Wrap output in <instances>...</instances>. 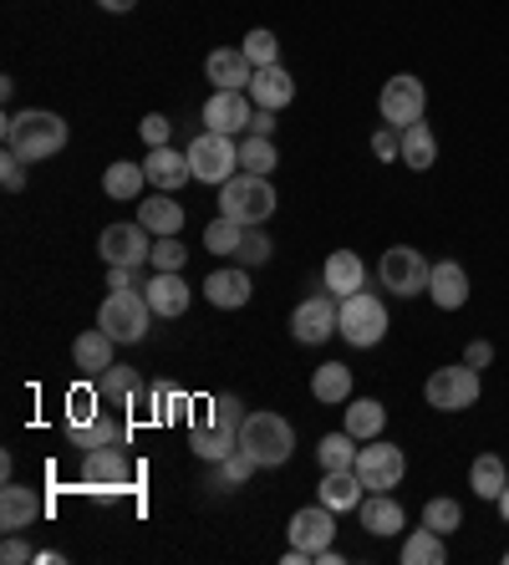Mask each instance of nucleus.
Returning a JSON list of instances; mask_svg holds the SVG:
<instances>
[{
  "instance_id": "1",
  "label": "nucleus",
  "mask_w": 509,
  "mask_h": 565,
  "mask_svg": "<svg viewBox=\"0 0 509 565\" xmlns=\"http://www.w3.org/2000/svg\"><path fill=\"white\" fill-rule=\"evenodd\" d=\"M0 132H6V148H15L26 163H41V158L67 148V122L56 113H11L0 122Z\"/></svg>"
},
{
  "instance_id": "2",
  "label": "nucleus",
  "mask_w": 509,
  "mask_h": 565,
  "mask_svg": "<svg viewBox=\"0 0 509 565\" xmlns=\"http://www.w3.org/2000/svg\"><path fill=\"white\" fill-rule=\"evenodd\" d=\"M275 184H270L266 173H235V179H225L219 184V214H229V220L240 224H266L270 214H275Z\"/></svg>"
},
{
  "instance_id": "3",
  "label": "nucleus",
  "mask_w": 509,
  "mask_h": 565,
  "mask_svg": "<svg viewBox=\"0 0 509 565\" xmlns=\"http://www.w3.org/2000/svg\"><path fill=\"white\" fill-rule=\"evenodd\" d=\"M240 448L260 469H281L295 454V428L281 413H250V418L240 423Z\"/></svg>"
},
{
  "instance_id": "4",
  "label": "nucleus",
  "mask_w": 509,
  "mask_h": 565,
  "mask_svg": "<svg viewBox=\"0 0 509 565\" xmlns=\"http://www.w3.org/2000/svg\"><path fill=\"white\" fill-rule=\"evenodd\" d=\"M148 316H153V306H148L143 286L138 290H108V301H102V311H97V327L108 331L112 342H143Z\"/></svg>"
},
{
  "instance_id": "5",
  "label": "nucleus",
  "mask_w": 509,
  "mask_h": 565,
  "mask_svg": "<svg viewBox=\"0 0 509 565\" xmlns=\"http://www.w3.org/2000/svg\"><path fill=\"white\" fill-rule=\"evenodd\" d=\"M336 337H347L351 347H377L382 337H388V306L377 301L372 290L342 296V321H336Z\"/></svg>"
},
{
  "instance_id": "6",
  "label": "nucleus",
  "mask_w": 509,
  "mask_h": 565,
  "mask_svg": "<svg viewBox=\"0 0 509 565\" xmlns=\"http://www.w3.org/2000/svg\"><path fill=\"white\" fill-rule=\"evenodd\" d=\"M184 153H188V169H194L199 184H225V179H235V169H240V143L225 138V132H209V128H204Z\"/></svg>"
},
{
  "instance_id": "7",
  "label": "nucleus",
  "mask_w": 509,
  "mask_h": 565,
  "mask_svg": "<svg viewBox=\"0 0 509 565\" xmlns=\"http://www.w3.org/2000/svg\"><path fill=\"white\" fill-rule=\"evenodd\" d=\"M423 397H429V408H438V413L474 408V403H479V367H469V362L438 367L429 382H423Z\"/></svg>"
},
{
  "instance_id": "8",
  "label": "nucleus",
  "mask_w": 509,
  "mask_h": 565,
  "mask_svg": "<svg viewBox=\"0 0 509 565\" xmlns=\"http://www.w3.org/2000/svg\"><path fill=\"white\" fill-rule=\"evenodd\" d=\"M423 107H429V93H423V82L413 77V72H398V77L382 82V97H377V113H382V122L388 128H413V122H423Z\"/></svg>"
},
{
  "instance_id": "9",
  "label": "nucleus",
  "mask_w": 509,
  "mask_h": 565,
  "mask_svg": "<svg viewBox=\"0 0 509 565\" xmlns=\"http://www.w3.org/2000/svg\"><path fill=\"white\" fill-rule=\"evenodd\" d=\"M377 276H382V286H388L398 301H408V296H418V290H429L433 265L423 260L413 245H392V250L377 260Z\"/></svg>"
},
{
  "instance_id": "10",
  "label": "nucleus",
  "mask_w": 509,
  "mask_h": 565,
  "mask_svg": "<svg viewBox=\"0 0 509 565\" xmlns=\"http://www.w3.org/2000/svg\"><path fill=\"white\" fill-rule=\"evenodd\" d=\"M408 459H402L398 444H382V438H367V448H357V479H362L372 494H388L402 484Z\"/></svg>"
},
{
  "instance_id": "11",
  "label": "nucleus",
  "mask_w": 509,
  "mask_h": 565,
  "mask_svg": "<svg viewBox=\"0 0 509 565\" xmlns=\"http://www.w3.org/2000/svg\"><path fill=\"white\" fill-rule=\"evenodd\" d=\"M336 321H342V296H306L291 316V337L301 347H322L326 337H336Z\"/></svg>"
},
{
  "instance_id": "12",
  "label": "nucleus",
  "mask_w": 509,
  "mask_h": 565,
  "mask_svg": "<svg viewBox=\"0 0 509 565\" xmlns=\"http://www.w3.org/2000/svg\"><path fill=\"white\" fill-rule=\"evenodd\" d=\"M97 250H102V260L108 265H148L153 260V235H148L143 224H108L102 235H97Z\"/></svg>"
},
{
  "instance_id": "13",
  "label": "nucleus",
  "mask_w": 509,
  "mask_h": 565,
  "mask_svg": "<svg viewBox=\"0 0 509 565\" xmlns=\"http://www.w3.org/2000/svg\"><path fill=\"white\" fill-rule=\"evenodd\" d=\"M336 510H326V504H306V510L291 514V545H301V551L311 555V565H316V555L332 551L336 540Z\"/></svg>"
},
{
  "instance_id": "14",
  "label": "nucleus",
  "mask_w": 509,
  "mask_h": 565,
  "mask_svg": "<svg viewBox=\"0 0 509 565\" xmlns=\"http://www.w3.org/2000/svg\"><path fill=\"white\" fill-rule=\"evenodd\" d=\"M250 97L245 93H225V87H215V97L204 103V128L209 132H225V138H235V132H250Z\"/></svg>"
},
{
  "instance_id": "15",
  "label": "nucleus",
  "mask_w": 509,
  "mask_h": 565,
  "mask_svg": "<svg viewBox=\"0 0 509 565\" xmlns=\"http://www.w3.org/2000/svg\"><path fill=\"white\" fill-rule=\"evenodd\" d=\"M204 72H209V82H215V87H225V93H250V77H254V66H250V56H245V46H219V52H209Z\"/></svg>"
},
{
  "instance_id": "16",
  "label": "nucleus",
  "mask_w": 509,
  "mask_h": 565,
  "mask_svg": "<svg viewBox=\"0 0 509 565\" xmlns=\"http://www.w3.org/2000/svg\"><path fill=\"white\" fill-rule=\"evenodd\" d=\"M133 479L128 459L118 454V444H102V448H87V463H82V484H97V489H122Z\"/></svg>"
},
{
  "instance_id": "17",
  "label": "nucleus",
  "mask_w": 509,
  "mask_h": 565,
  "mask_svg": "<svg viewBox=\"0 0 509 565\" xmlns=\"http://www.w3.org/2000/svg\"><path fill=\"white\" fill-rule=\"evenodd\" d=\"M148 184L163 189V194H174V189H184L188 179H194V169H188V153H178V148H148Z\"/></svg>"
},
{
  "instance_id": "18",
  "label": "nucleus",
  "mask_w": 509,
  "mask_h": 565,
  "mask_svg": "<svg viewBox=\"0 0 509 565\" xmlns=\"http://www.w3.org/2000/svg\"><path fill=\"white\" fill-rule=\"evenodd\" d=\"M291 97H295V82H291V72H285L281 62H275V66H254V77H250V103L254 107L281 113V107H291Z\"/></svg>"
},
{
  "instance_id": "19",
  "label": "nucleus",
  "mask_w": 509,
  "mask_h": 565,
  "mask_svg": "<svg viewBox=\"0 0 509 565\" xmlns=\"http://www.w3.org/2000/svg\"><path fill=\"white\" fill-rule=\"evenodd\" d=\"M429 296L438 311H458V306L469 301V270L458 260H438L429 276Z\"/></svg>"
},
{
  "instance_id": "20",
  "label": "nucleus",
  "mask_w": 509,
  "mask_h": 565,
  "mask_svg": "<svg viewBox=\"0 0 509 565\" xmlns=\"http://www.w3.org/2000/svg\"><path fill=\"white\" fill-rule=\"evenodd\" d=\"M322 286L332 296H357L367 286V265L357 250H332L326 255V270H322Z\"/></svg>"
},
{
  "instance_id": "21",
  "label": "nucleus",
  "mask_w": 509,
  "mask_h": 565,
  "mask_svg": "<svg viewBox=\"0 0 509 565\" xmlns=\"http://www.w3.org/2000/svg\"><path fill=\"white\" fill-rule=\"evenodd\" d=\"M143 296H148V306H153V316L188 311V286L178 280V270H153V280H143Z\"/></svg>"
},
{
  "instance_id": "22",
  "label": "nucleus",
  "mask_w": 509,
  "mask_h": 565,
  "mask_svg": "<svg viewBox=\"0 0 509 565\" xmlns=\"http://www.w3.org/2000/svg\"><path fill=\"white\" fill-rule=\"evenodd\" d=\"M204 296H209V306H219V311H235V306H245L254 296L250 270H245V265H235V270H215V276L204 280Z\"/></svg>"
},
{
  "instance_id": "23",
  "label": "nucleus",
  "mask_w": 509,
  "mask_h": 565,
  "mask_svg": "<svg viewBox=\"0 0 509 565\" xmlns=\"http://www.w3.org/2000/svg\"><path fill=\"white\" fill-rule=\"evenodd\" d=\"M41 520V500L31 494V489H21V484H11L6 479V489H0V530H31Z\"/></svg>"
},
{
  "instance_id": "24",
  "label": "nucleus",
  "mask_w": 509,
  "mask_h": 565,
  "mask_svg": "<svg viewBox=\"0 0 509 565\" xmlns=\"http://www.w3.org/2000/svg\"><path fill=\"white\" fill-rule=\"evenodd\" d=\"M357 520H362V530L377 535V540L398 535V530L408 525V520H402V504L392 500V494H367V500L357 504Z\"/></svg>"
},
{
  "instance_id": "25",
  "label": "nucleus",
  "mask_w": 509,
  "mask_h": 565,
  "mask_svg": "<svg viewBox=\"0 0 509 565\" xmlns=\"http://www.w3.org/2000/svg\"><path fill=\"white\" fill-rule=\"evenodd\" d=\"M362 479H357V469H326L322 489H316V500L326 504V510H357L362 504Z\"/></svg>"
},
{
  "instance_id": "26",
  "label": "nucleus",
  "mask_w": 509,
  "mask_h": 565,
  "mask_svg": "<svg viewBox=\"0 0 509 565\" xmlns=\"http://www.w3.org/2000/svg\"><path fill=\"white\" fill-rule=\"evenodd\" d=\"M138 224H143L148 235H178L184 230V204H174L169 194H153V199H143L138 204Z\"/></svg>"
},
{
  "instance_id": "27",
  "label": "nucleus",
  "mask_w": 509,
  "mask_h": 565,
  "mask_svg": "<svg viewBox=\"0 0 509 565\" xmlns=\"http://www.w3.org/2000/svg\"><path fill=\"white\" fill-rule=\"evenodd\" d=\"M112 337L102 327H93V331H82L77 342H72V356H77V367L82 372H93V377H102V372L112 367Z\"/></svg>"
},
{
  "instance_id": "28",
  "label": "nucleus",
  "mask_w": 509,
  "mask_h": 565,
  "mask_svg": "<svg viewBox=\"0 0 509 565\" xmlns=\"http://www.w3.org/2000/svg\"><path fill=\"white\" fill-rule=\"evenodd\" d=\"M235 448H240V434H235V428H219V423H194V459L225 463Z\"/></svg>"
},
{
  "instance_id": "29",
  "label": "nucleus",
  "mask_w": 509,
  "mask_h": 565,
  "mask_svg": "<svg viewBox=\"0 0 509 565\" xmlns=\"http://www.w3.org/2000/svg\"><path fill=\"white\" fill-rule=\"evenodd\" d=\"M311 397L316 403H351V367L347 362H322L311 372Z\"/></svg>"
},
{
  "instance_id": "30",
  "label": "nucleus",
  "mask_w": 509,
  "mask_h": 565,
  "mask_svg": "<svg viewBox=\"0 0 509 565\" xmlns=\"http://www.w3.org/2000/svg\"><path fill=\"white\" fill-rule=\"evenodd\" d=\"M402 163L413 173H423V169H433L438 163V138H433V128L429 122H413V128H402Z\"/></svg>"
},
{
  "instance_id": "31",
  "label": "nucleus",
  "mask_w": 509,
  "mask_h": 565,
  "mask_svg": "<svg viewBox=\"0 0 509 565\" xmlns=\"http://www.w3.org/2000/svg\"><path fill=\"white\" fill-rule=\"evenodd\" d=\"M505 484H509L505 459H499V454H479V459H474V469H469V489H474V494H479V500H499V494H505Z\"/></svg>"
},
{
  "instance_id": "32",
  "label": "nucleus",
  "mask_w": 509,
  "mask_h": 565,
  "mask_svg": "<svg viewBox=\"0 0 509 565\" xmlns=\"http://www.w3.org/2000/svg\"><path fill=\"white\" fill-rule=\"evenodd\" d=\"M448 561V551H443V535L438 530H408V540H402V565H443Z\"/></svg>"
},
{
  "instance_id": "33",
  "label": "nucleus",
  "mask_w": 509,
  "mask_h": 565,
  "mask_svg": "<svg viewBox=\"0 0 509 565\" xmlns=\"http://www.w3.org/2000/svg\"><path fill=\"white\" fill-rule=\"evenodd\" d=\"M388 428V408L377 403V397H357V403H347V434L351 438H377Z\"/></svg>"
},
{
  "instance_id": "34",
  "label": "nucleus",
  "mask_w": 509,
  "mask_h": 565,
  "mask_svg": "<svg viewBox=\"0 0 509 565\" xmlns=\"http://www.w3.org/2000/svg\"><path fill=\"white\" fill-rule=\"evenodd\" d=\"M97 393H102V403H112V408H133L143 387H138L133 367H118V362H112V367L102 372V382H97Z\"/></svg>"
},
{
  "instance_id": "35",
  "label": "nucleus",
  "mask_w": 509,
  "mask_h": 565,
  "mask_svg": "<svg viewBox=\"0 0 509 565\" xmlns=\"http://www.w3.org/2000/svg\"><path fill=\"white\" fill-rule=\"evenodd\" d=\"M143 184H148L143 163H122V158H118V163L102 173V194H108V199H138V194H143Z\"/></svg>"
},
{
  "instance_id": "36",
  "label": "nucleus",
  "mask_w": 509,
  "mask_h": 565,
  "mask_svg": "<svg viewBox=\"0 0 509 565\" xmlns=\"http://www.w3.org/2000/svg\"><path fill=\"white\" fill-rule=\"evenodd\" d=\"M316 459H322V469H357V438L342 428V434H326L322 444H316Z\"/></svg>"
},
{
  "instance_id": "37",
  "label": "nucleus",
  "mask_w": 509,
  "mask_h": 565,
  "mask_svg": "<svg viewBox=\"0 0 509 565\" xmlns=\"http://www.w3.org/2000/svg\"><path fill=\"white\" fill-rule=\"evenodd\" d=\"M245 230H250V224H240V220H229V214H219V220L204 224V245H209L215 255H235V250H240V239H245Z\"/></svg>"
},
{
  "instance_id": "38",
  "label": "nucleus",
  "mask_w": 509,
  "mask_h": 565,
  "mask_svg": "<svg viewBox=\"0 0 509 565\" xmlns=\"http://www.w3.org/2000/svg\"><path fill=\"white\" fill-rule=\"evenodd\" d=\"M275 163H281V153H275V143H270V138H254V132H250V138L240 143V169L245 173H266V179H270V173H275Z\"/></svg>"
},
{
  "instance_id": "39",
  "label": "nucleus",
  "mask_w": 509,
  "mask_h": 565,
  "mask_svg": "<svg viewBox=\"0 0 509 565\" xmlns=\"http://www.w3.org/2000/svg\"><path fill=\"white\" fill-rule=\"evenodd\" d=\"M423 525L438 530V535H454V530L464 525V504L458 500H429L423 504Z\"/></svg>"
},
{
  "instance_id": "40",
  "label": "nucleus",
  "mask_w": 509,
  "mask_h": 565,
  "mask_svg": "<svg viewBox=\"0 0 509 565\" xmlns=\"http://www.w3.org/2000/svg\"><path fill=\"white\" fill-rule=\"evenodd\" d=\"M97 403H102V393H93V387H77V393L67 397V428H72V434L102 418V408H97Z\"/></svg>"
},
{
  "instance_id": "41",
  "label": "nucleus",
  "mask_w": 509,
  "mask_h": 565,
  "mask_svg": "<svg viewBox=\"0 0 509 565\" xmlns=\"http://www.w3.org/2000/svg\"><path fill=\"white\" fill-rule=\"evenodd\" d=\"M240 46H245V56H250V66H275L281 62V41H275V31H266V26H254Z\"/></svg>"
},
{
  "instance_id": "42",
  "label": "nucleus",
  "mask_w": 509,
  "mask_h": 565,
  "mask_svg": "<svg viewBox=\"0 0 509 565\" xmlns=\"http://www.w3.org/2000/svg\"><path fill=\"white\" fill-rule=\"evenodd\" d=\"M77 438H82L87 448H102V444H118V448H122V444H128V434H122V428L108 418V413H102L97 423H87V428H77Z\"/></svg>"
},
{
  "instance_id": "43",
  "label": "nucleus",
  "mask_w": 509,
  "mask_h": 565,
  "mask_svg": "<svg viewBox=\"0 0 509 565\" xmlns=\"http://www.w3.org/2000/svg\"><path fill=\"white\" fill-rule=\"evenodd\" d=\"M235 260H240L245 270H250V265H266V260H270V239L260 235V224H250V230H245V239H240V250H235Z\"/></svg>"
},
{
  "instance_id": "44",
  "label": "nucleus",
  "mask_w": 509,
  "mask_h": 565,
  "mask_svg": "<svg viewBox=\"0 0 509 565\" xmlns=\"http://www.w3.org/2000/svg\"><path fill=\"white\" fill-rule=\"evenodd\" d=\"M0 184H6V194L26 189V158L15 153V148H6V158H0Z\"/></svg>"
},
{
  "instance_id": "45",
  "label": "nucleus",
  "mask_w": 509,
  "mask_h": 565,
  "mask_svg": "<svg viewBox=\"0 0 509 565\" xmlns=\"http://www.w3.org/2000/svg\"><path fill=\"white\" fill-rule=\"evenodd\" d=\"M250 418V413L240 408V397H215V408H209V423H219V428H235V434H240V423Z\"/></svg>"
},
{
  "instance_id": "46",
  "label": "nucleus",
  "mask_w": 509,
  "mask_h": 565,
  "mask_svg": "<svg viewBox=\"0 0 509 565\" xmlns=\"http://www.w3.org/2000/svg\"><path fill=\"white\" fill-rule=\"evenodd\" d=\"M254 469H260V463H254L250 454H245V448H235V454H229V459L219 463V479H225V484H245V479H250Z\"/></svg>"
},
{
  "instance_id": "47",
  "label": "nucleus",
  "mask_w": 509,
  "mask_h": 565,
  "mask_svg": "<svg viewBox=\"0 0 509 565\" xmlns=\"http://www.w3.org/2000/svg\"><path fill=\"white\" fill-rule=\"evenodd\" d=\"M188 260V250L184 245H178L174 235H163L159 245H153V270H178V265Z\"/></svg>"
},
{
  "instance_id": "48",
  "label": "nucleus",
  "mask_w": 509,
  "mask_h": 565,
  "mask_svg": "<svg viewBox=\"0 0 509 565\" xmlns=\"http://www.w3.org/2000/svg\"><path fill=\"white\" fill-rule=\"evenodd\" d=\"M372 153L382 158V163H398V153H402V132L398 128H382L372 138Z\"/></svg>"
},
{
  "instance_id": "49",
  "label": "nucleus",
  "mask_w": 509,
  "mask_h": 565,
  "mask_svg": "<svg viewBox=\"0 0 509 565\" xmlns=\"http://www.w3.org/2000/svg\"><path fill=\"white\" fill-rule=\"evenodd\" d=\"M138 132H143V143H148V148H163V143H169V118L148 113V118L138 122Z\"/></svg>"
},
{
  "instance_id": "50",
  "label": "nucleus",
  "mask_w": 509,
  "mask_h": 565,
  "mask_svg": "<svg viewBox=\"0 0 509 565\" xmlns=\"http://www.w3.org/2000/svg\"><path fill=\"white\" fill-rule=\"evenodd\" d=\"M0 561L6 565H26V561H36V555H31V545H21V540H6V545H0Z\"/></svg>"
},
{
  "instance_id": "51",
  "label": "nucleus",
  "mask_w": 509,
  "mask_h": 565,
  "mask_svg": "<svg viewBox=\"0 0 509 565\" xmlns=\"http://www.w3.org/2000/svg\"><path fill=\"white\" fill-rule=\"evenodd\" d=\"M464 362H469V367H489V362H495V347L489 342H469V352H464Z\"/></svg>"
},
{
  "instance_id": "52",
  "label": "nucleus",
  "mask_w": 509,
  "mask_h": 565,
  "mask_svg": "<svg viewBox=\"0 0 509 565\" xmlns=\"http://www.w3.org/2000/svg\"><path fill=\"white\" fill-rule=\"evenodd\" d=\"M250 132H254V138H270V132H275V113H270V107H254Z\"/></svg>"
},
{
  "instance_id": "53",
  "label": "nucleus",
  "mask_w": 509,
  "mask_h": 565,
  "mask_svg": "<svg viewBox=\"0 0 509 565\" xmlns=\"http://www.w3.org/2000/svg\"><path fill=\"white\" fill-rule=\"evenodd\" d=\"M97 6H102V11H112V15H128L138 0H97Z\"/></svg>"
},
{
  "instance_id": "54",
  "label": "nucleus",
  "mask_w": 509,
  "mask_h": 565,
  "mask_svg": "<svg viewBox=\"0 0 509 565\" xmlns=\"http://www.w3.org/2000/svg\"><path fill=\"white\" fill-rule=\"evenodd\" d=\"M495 504H499V514H505V520H509V484H505V494H499Z\"/></svg>"
},
{
  "instance_id": "55",
  "label": "nucleus",
  "mask_w": 509,
  "mask_h": 565,
  "mask_svg": "<svg viewBox=\"0 0 509 565\" xmlns=\"http://www.w3.org/2000/svg\"><path fill=\"white\" fill-rule=\"evenodd\" d=\"M505 561H509V555H505Z\"/></svg>"
}]
</instances>
